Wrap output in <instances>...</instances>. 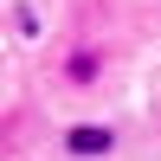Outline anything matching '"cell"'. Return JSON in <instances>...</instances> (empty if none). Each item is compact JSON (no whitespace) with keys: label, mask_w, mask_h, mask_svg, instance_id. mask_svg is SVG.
I'll use <instances>...</instances> for the list:
<instances>
[{"label":"cell","mask_w":161,"mask_h":161,"mask_svg":"<svg viewBox=\"0 0 161 161\" xmlns=\"http://www.w3.org/2000/svg\"><path fill=\"white\" fill-rule=\"evenodd\" d=\"M116 148H123V129H110V123H71L64 129V155L71 161H110Z\"/></svg>","instance_id":"obj_1"},{"label":"cell","mask_w":161,"mask_h":161,"mask_svg":"<svg viewBox=\"0 0 161 161\" xmlns=\"http://www.w3.org/2000/svg\"><path fill=\"white\" fill-rule=\"evenodd\" d=\"M58 77H64L71 90H90V84L103 77V52H97V45H71L64 64H58Z\"/></svg>","instance_id":"obj_2"}]
</instances>
